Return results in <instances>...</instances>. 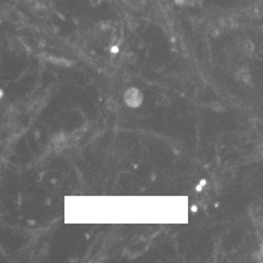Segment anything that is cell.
I'll use <instances>...</instances> for the list:
<instances>
[{"label":"cell","mask_w":263,"mask_h":263,"mask_svg":"<svg viewBox=\"0 0 263 263\" xmlns=\"http://www.w3.org/2000/svg\"><path fill=\"white\" fill-rule=\"evenodd\" d=\"M136 99H138L140 102H142V95L140 93V91L137 88H129L128 92L125 95V102L126 104L130 105V107H137L140 105V103L136 102Z\"/></svg>","instance_id":"6da1fadb"}]
</instances>
